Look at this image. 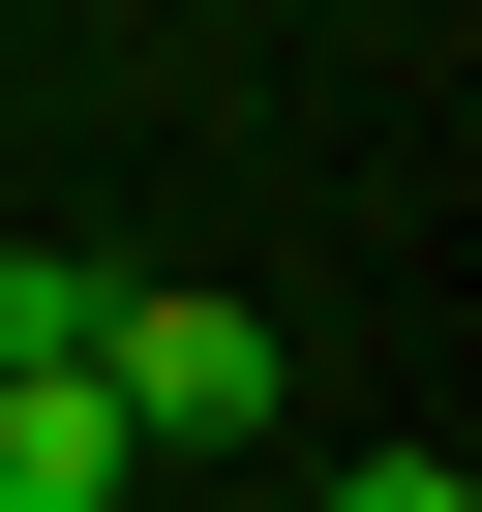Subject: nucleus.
<instances>
[{
    "label": "nucleus",
    "instance_id": "f257e3e1",
    "mask_svg": "<svg viewBox=\"0 0 482 512\" xmlns=\"http://www.w3.org/2000/svg\"><path fill=\"white\" fill-rule=\"evenodd\" d=\"M91 392H121V452L181 482V452H241V422H272V302H211V272H121V302H91Z\"/></svg>",
    "mask_w": 482,
    "mask_h": 512
},
{
    "label": "nucleus",
    "instance_id": "f03ea898",
    "mask_svg": "<svg viewBox=\"0 0 482 512\" xmlns=\"http://www.w3.org/2000/svg\"><path fill=\"white\" fill-rule=\"evenodd\" d=\"M151 452H121V392L91 362H0V512H121Z\"/></svg>",
    "mask_w": 482,
    "mask_h": 512
},
{
    "label": "nucleus",
    "instance_id": "7ed1b4c3",
    "mask_svg": "<svg viewBox=\"0 0 482 512\" xmlns=\"http://www.w3.org/2000/svg\"><path fill=\"white\" fill-rule=\"evenodd\" d=\"M91 302H121L91 241H0V362H91Z\"/></svg>",
    "mask_w": 482,
    "mask_h": 512
},
{
    "label": "nucleus",
    "instance_id": "20e7f679",
    "mask_svg": "<svg viewBox=\"0 0 482 512\" xmlns=\"http://www.w3.org/2000/svg\"><path fill=\"white\" fill-rule=\"evenodd\" d=\"M332 512H482V482H452V452H362V482H332Z\"/></svg>",
    "mask_w": 482,
    "mask_h": 512
}]
</instances>
